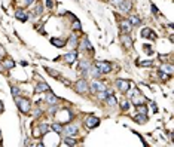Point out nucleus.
Here are the masks:
<instances>
[{"label":"nucleus","mask_w":174,"mask_h":147,"mask_svg":"<svg viewBox=\"0 0 174 147\" xmlns=\"http://www.w3.org/2000/svg\"><path fill=\"white\" fill-rule=\"evenodd\" d=\"M15 101H16V106H18V109L22 111V113H28V111H30V107H31V106H30V100L16 97Z\"/></svg>","instance_id":"f257e3e1"},{"label":"nucleus","mask_w":174,"mask_h":147,"mask_svg":"<svg viewBox=\"0 0 174 147\" xmlns=\"http://www.w3.org/2000/svg\"><path fill=\"white\" fill-rule=\"evenodd\" d=\"M94 65L98 68V71H100L101 74H107V73L112 71V64H110V63H106V61H95Z\"/></svg>","instance_id":"f03ea898"},{"label":"nucleus","mask_w":174,"mask_h":147,"mask_svg":"<svg viewBox=\"0 0 174 147\" xmlns=\"http://www.w3.org/2000/svg\"><path fill=\"white\" fill-rule=\"evenodd\" d=\"M82 76H83V77H92V79H97V77L101 76V73L98 71V68L95 67V65H94V67L89 65V67H88V70L82 73Z\"/></svg>","instance_id":"7ed1b4c3"},{"label":"nucleus","mask_w":174,"mask_h":147,"mask_svg":"<svg viewBox=\"0 0 174 147\" xmlns=\"http://www.w3.org/2000/svg\"><path fill=\"white\" fill-rule=\"evenodd\" d=\"M74 88H76V92H79V94H85V92H88V91H89V85L86 83V80H85V79H81V80H77V82H76Z\"/></svg>","instance_id":"20e7f679"},{"label":"nucleus","mask_w":174,"mask_h":147,"mask_svg":"<svg viewBox=\"0 0 174 147\" xmlns=\"http://www.w3.org/2000/svg\"><path fill=\"white\" fill-rule=\"evenodd\" d=\"M116 86L119 88V91L121 92H128L129 91V88H131V83H129L128 80H124V79H118L116 80Z\"/></svg>","instance_id":"39448f33"},{"label":"nucleus","mask_w":174,"mask_h":147,"mask_svg":"<svg viewBox=\"0 0 174 147\" xmlns=\"http://www.w3.org/2000/svg\"><path fill=\"white\" fill-rule=\"evenodd\" d=\"M89 91L91 92H95V94H98V92H101V91H106V85L104 83H101V82H92L91 85H89Z\"/></svg>","instance_id":"423d86ee"},{"label":"nucleus","mask_w":174,"mask_h":147,"mask_svg":"<svg viewBox=\"0 0 174 147\" xmlns=\"http://www.w3.org/2000/svg\"><path fill=\"white\" fill-rule=\"evenodd\" d=\"M85 125L88 129H92V128H97L100 125V119L95 117V116H88V119L85 120Z\"/></svg>","instance_id":"0eeeda50"},{"label":"nucleus","mask_w":174,"mask_h":147,"mask_svg":"<svg viewBox=\"0 0 174 147\" xmlns=\"http://www.w3.org/2000/svg\"><path fill=\"white\" fill-rule=\"evenodd\" d=\"M119 27H121V33H122V34H128L129 31H131L133 25H131V22H129L128 20H122L119 22Z\"/></svg>","instance_id":"6e6552de"},{"label":"nucleus","mask_w":174,"mask_h":147,"mask_svg":"<svg viewBox=\"0 0 174 147\" xmlns=\"http://www.w3.org/2000/svg\"><path fill=\"white\" fill-rule=\"evenodd\" d=\"M144 101H146V98L143 97V95H142L140 92H134L133 98H131V102H133V104L140 106V104H144Z\"/></svg>","instance_id":"1a4fd4ad"},{"label":"nucleus","mask_w":174,"mask_h":147,"mask_svg":"<svg viewBox=\"0 0 174 147\" xmlns=\"http://www.w3.org/2000/svg\"><path fill=\"white\" fill-rule=\"evenodd\" d=\"M131 0H122V2L119 3V11L124 12V13H128L129 11H131Z\"/></svg>","instance_id":"9d476101"},{"label":"nucleus","mask_w":174,"mask_h":147,"mask_svg":"<svg viewBox=\"0 0 174 147\" xmlns=\"http://www.w3.org/2000/svg\"><path fill=\"white\" fill-rule=\"evenodd\" d=\"M45 101H46V104L49 106H57V102H58V98L55 97L54 94H52L51 91L46 94V97H45Z\"/></svg>","instance_id":"9b49d317"},{"label":"nucleus","mask_w":174,"mask_h":147,"mask_svg":"<svg viewBox=\"0 0 174 147\" xmlns=\"http://www.w3.org/2000/svg\"><path fill=\"white\" fill-rule=\"evenodd\" d=\"M63 131H64V134L66 135H74V134H77V131H79V129H77V126L76 125H68V126H66V128H63Z\"/></svg>","instance_id":"f8f14e48"},{"label":"nucleus","mask_w":174,"mask_h":147,"mask_svg":"<svg viewBox=\"0 0 174 147\" xmlns=\"http://www.w3.org/2000/svg\"><path fill=\"white\" fill-rule=\"evenodd\" d=\"M15 16H16V20H20L21 22H25L27 21V13H25L24 9H18L15 12Z\"/></svg>","instance_id":"ddd939ff"},{"label":"nucleus","mask_w":174,"mask_h":147,"mask_svg":"<svg viewBox=\"0 0 174 147\" xmlns=\"http://www.w3.org/2000/svg\"><path fill=\"white\" fill-rule=\"evenodd\" d=\"M81 49H88L89 52H92L94 54V49H92V46H91V43H89V40H88V37H83V40H82V43H81Z\"/></svg>","instance_id":"4468645a"},{"label":"nucleus","mask_w":174,"mask_h":147,"mask_svg":"<svg viewBox=\"0 0 174 147\" xmlns=\"http://www.w3.org/2000/svg\"><path fill=\"white\" fill-rule=\"evenodd\" d=\"M121 42L124 43L125 48H131V45H133V40H131V37H129L128 34H122V36H121Z\"/></svg>","instance_id":"2eb2a0df"},{"label":"nucleus","mask_w":174,"mask_h":147,"mask_svg":"<svg viewBox=\"0 0 174 147\" xmlns=\"http://www.w3.org/2000/svg\"><path fill=\"white\" fill-rule=\"evenodd\" d=\"M42 91H46V92L51 91V88H49V86H48L45 82H39L37 88H36V92H42Z\"/></svg>","instance_id":"dca6fc26"},{"label":"nucleus","mask_w":174,"mask_h":147,"mask_svg":"<svg viewBox=\"0 0 174 147\" xmlns=\"http://www.w3.org/2000/svg\"><path fill=\"white\" fill-rule=\"evenodd\" d=\"M51 42H52V45L57 46V48H63V46H66V42L61 40V39H52Z\"/></svg>","instance_id":"f3484780"},{"label":"nucleus","mask_w":174,"mask_h":147,"mask_svg":"<svg viewBox=\"0 0 174 147\" xmlns=\"http://www.w3.org/2000/svg\"><path fill=\"white\" fill-rule=\"evenodd\" d=\"M91 64L88 63V61H81L79 63V71L81 73H83V71H86V70H88V67H89Z\"/></svg>","instance_id":"a211bd4d"},{"label":"nucleus","mask_w":174,"mask_h":147,"mask_svg":"<svg viewBox=\"0 0 174 147\" xmlns=\"http://www.w3.org/2000/svg\"><path fill=\"white\" fill-rule=\"evenodd\" d=\"M76 52H74V51H73V52H70V54H67V55H64L66 57V61L68 63V64H70V63H73L74 61V59H76Z\"/></svg>","instance_id":"6ab92c4d"},{"label":"nucleus","mask_w":174,"mask_h":147,"mask_svg":"<svg viewBox=\"0 0 174 147\" xmlns=\"http://www.w3.org/2000/svg\"><path fill=\"white\" fill-rule=\"evenodd\" d=\"M128 21L131 22V25L134 27V25H140V22H142V20L138 18V16H129L128 18Z\"/></svg>","instance_id":"aec40b11"},{"label":"nucleus","mask_w":174,"mask_h":147,"mask_svg":"<svg viewBox=\"0 0 174 147\" xmlns=\"http://www.w3.org/2000/svg\"><path fill=\"white\" fill-rule=\"evenodd\" d=\"M134 120L137 123H144L147 120V117H146V115H137V116H134Z\"/></svg>","instance_id":"412c9836"},{"label":"nucleus","mask_w":174,"mask_h":147,"mask_svg":"<svg viewBox=\"0 0 174 147\" xmlns=\"http://www.w3.org/2000/svg\"><path fill=\"white\" fill-rule=\"evenodd\" d=\"M106 101H107V104H109V106H116V104H118V101L115 100V97H113V94L107 95V98H106Z\"/></svg>","instance_id":"4be33fe9"},{"label":"nucleus","mask_w":174,"mask_h":147,"mask_svg":"<svg viewBox=\"0 0 174 147\" xmlns=\"http://www.w3.org/2000/svg\"><path fill=\"white\" fill-rule=\"evenodd\" d=\"M152 33H153V31H150L149 28H144V30H143V33H142V36H143V37H150V39H155V36H153Z\"/></svg>","instance_id":"5701e85b"},{"label":"nucleus","mask_w":174,"mask_h":147,"mask_svg":"<svg viewBox=\"0 0 174 147\" xmlns=\"http://www.w3.org/2000/svg\"><path fill=\"white\" fill-rule=\"evenodd\" d=\"M64 143H66L67 146H74V144H76V141L73 140V138H72L70 135H67V137L64 138Z\"/></svg>","instance_id":"b1692460"},{"label":"nucleus","mask_w":174,"mask_h":147,"mask_svg":"<svg viewBox=\"0 0 174 147\" xmlns=\"http://www.w3.org/2000/svg\"><path fill=\"white\" fill-rule=\"evenodd\" d=\"M63 125L61 123H54V125H52V131H55V132H61L63 131Z\"/></svg>","instance_id":"393cba45"},{"label":"nucleus","mask_w":174,"mask_h":147,"mask_svg":"<svg viewBox=\"0 0 174 147\" xmlns=\"http://www.w3.org/2000/svg\"><path fill=\"white\" fill-rule=\"evenodd\" d=\"M137 110H138V113H142V115H147V109L144 104H140V106H137Z\"/></svg>","instance_id":"a878e982"},{"label":"nucleus","mask_w":174,"mask_h":147,"mask_svg":"<svg viewBox=\"0 0 174 147\" xmlns=\"http://www.w3.org/2000/svg\"><path fill=\"white\" fill-rule=\"evenodd\" d=\"M20 94H21V91H20L18 86H12V95H14V98L20 97Z\"/></svg>","instance_id":"bb28decb"},{"label":"nucleus","mask_w":174,"mask_h":147,"mask_svg":"<svg viewBox=\"0 0 174 147\" xmlns=\"http://www.w3.org/2000/svg\"><path fill=\"white\" fill-rule=\"evenodd\" d=\"M39 128H40V134H46V132H49V126H48L46 123H42Z\"/></svg>","instance_id":"cd10ccee"},{"label":"nucleus","mask_w":174,"mask_h":147,"mask_svg":"<svg viewBox=\"0 0 174 147\" xmlns=\"http://www.w3.org/2000/svg\"><path fill=\"white\" fill-rule=\"evenodd\" d=\"M76 43H77V39H76L74 34H72L70 39H68V45H70V46H76Z\"/></svg>","instance_id":"c85d7f7f"},{"label":"nucleus","mask_w":174,"mask_h":147,"mask_svg":"<svg viewBox=\"0 0 174 147\" xmlns=\"http://www.w3.org/2000/svg\"><path fill=\"white\" fill-rule=\"evenodd\" d=\"M42 12H43V7H42V5H37V6H36V11H34V13H33V15H34V16H39Z\"/></svg>","instance_id":"c756f323"},{"label":"nucleus","mask_w":174,"mask_h":147,"mask_svg":"<svg viewBox=\"0 0 174 147\" xmlns=\"http://www.w3.org/2000/svg\"><path fill=\"white\" fill-rule=\"evenodd\" d=\"M138 65H142V67H152L153 63L152 61H138Z\"/></svg>","instance_id":"7c9ffc66"},{"label":"nucleus","mask_w":174,"mask_h":147,"mask_svg":"<svg viewBox=\"0 0 174 147\" xmlns=\"http://www.w3.org/2000/svg\"><path fill=\"white\" fill-rule=\"evenodd\" d=\"M5 65H6L7 68H14V65H15V63L12 61V59H5Z\"/></svg>","instance_id":"2f4dec72"},{"label":"nucleus","mask_w":174,"mask_h":147,"mask_svg":"<svg viewBox=\"0 0 174 147\" xmlns=\"http://www.w3.org/2000/svg\"><path fill=\"white\" fill-rule=\"evenodd\" d=\"M159 76H161V79H170V76H171V74H165L162 70H159Z\"/></svg>","instance_id":"473e14b6"},{"label":"nucleus","mask_w":174,"mask_h":147,"mask_svg":"<svg viewBox=\"0 0 174 147\" xmlns=\"http://www.w3.org/2000/svg\"><path fill=\"white\" fill-rule=\"evenodd\" d=\"M73 28L74 30H81V24H79V21H77V20H74V22H73Z\"/></svg>","instance_id":"72a5a7b5"},{"label":"nucleus","mask_w":174,"mask_h":147,"mask_svg":"<svg viewBox=\"0 0 174 147\" xmlns=\"http://www.w3.org/2000/svg\"><path fill=\"white\" fill-rule=\"evenodd\" d=\"M46 71H48V73H49L51 76H54V77H58V76H60V74H58V71L55 73V71H52L51 68H48V67H46Z\"/></svg>","instance_id":"f704fd0d"},{"label":"nucleus","mask_w":174,"mask_h":147,"mask_svg":"<svg viewBox=\"0 0 174 147\" xmlns=\"http://www.w3.org/2000/svg\"><path fill=\"white\" fill-rule=\"evenodd\" d=\"M109 2H110L113 6H119V3L122 2V0H109Z\"/></svg>","instance_id":"c9c22d12"},{"label":"nucleus","mask_w":174,"mask_h":147,"mask_svg":"<svg viewBox=\"0 0 174 147\" xmlns=\"http://www.w3.org/2000/svg\"><path fill=\"white\" fill-rule=\"evenodd\" d=\"M162 68H165V70L168 71V74H171V73H173V67H171V65H164Z\"/></svg>","instance_id":"e433bc0d"},{"label":"nucleus","mask_w":174,"mask_h":147,"mask_svg":"<svg viewBox=\"0 0 174 147\" xmlns=\"http://www.w3.org/2000/svg\"><path fill=\"white\" fill-rule=\"evenodd\" d=\"M128 109H129V102H128V101H125L124 104H122V110H128Z\"/></svg>","instance_id":"4c0bfd02"},{"label":"nucleus","mask_w":174,"mask_h":147,"mask_svg":"<svg viewBox=\"0 0 174 147\" xmlns=\"http://www.w3.org/2000/svg\"><path fill=\"white\" fill-rule=\"evenodd\" d=\"M152 11H153L155 15H159V12H158V9H156V6H155V5H152Z\"/></svg>","instance_id":"58836bf2"},{"label":"nucleus","mask_w":174,"mask_h":147,"mask_svg":"<svg viewBox=\"0 0 174 147\" xmlns=\"http://www.w3.org/2000/svg\"><path fill=\"white\" fill-rule=\"evenodd\" d=\"M46 7H48V9L52 7V0H46Z\"/></svg>","instance_id":"ea45409f"},{"label":"nucleus","mask_w":174,"mask_h":147,"mask_svg":"<svg viewBox=\"0 0 174 147\" xmlns=\"http://www.w3.org/2000/svg\"><path fill=\"white\" fill-rule=\"evenodd\" d=\"M34 2V0H25V5H31Z\"/></svg>","instance_id":"a19ab883"},{"label":"nucleus","mask_w":174,"mask_h":147,"mask_svg":"<svg viewBox=\"0 0 174 147\" xmlns=\"http://www.w3.org/2000/svg\"><path fill=\"white\" fill-rule=\"evenodd\" d=\"M0 111H3V104H2V101H0Z\"/></svg>","instance_id":"79ce46f5"}]
</instances>
